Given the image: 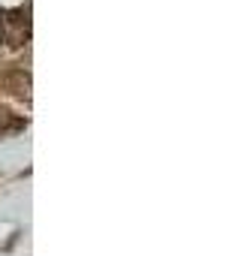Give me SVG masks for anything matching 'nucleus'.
<instances>
[{
	"label": "nucleus",
	"instance_id": "1",
	"mask_svg": "<svg viewBox=\"0 0 241 256\" xmlns=\"http://www.w3.org/2000/svg\"><path fill=\"white\" fill-rule=\"evenodd\" d=\"M4 124H6V112L0 108V130H4Z\"/></svg>",
	"mask_w": 241,
	"mask_h": 256
}]
</instances>
